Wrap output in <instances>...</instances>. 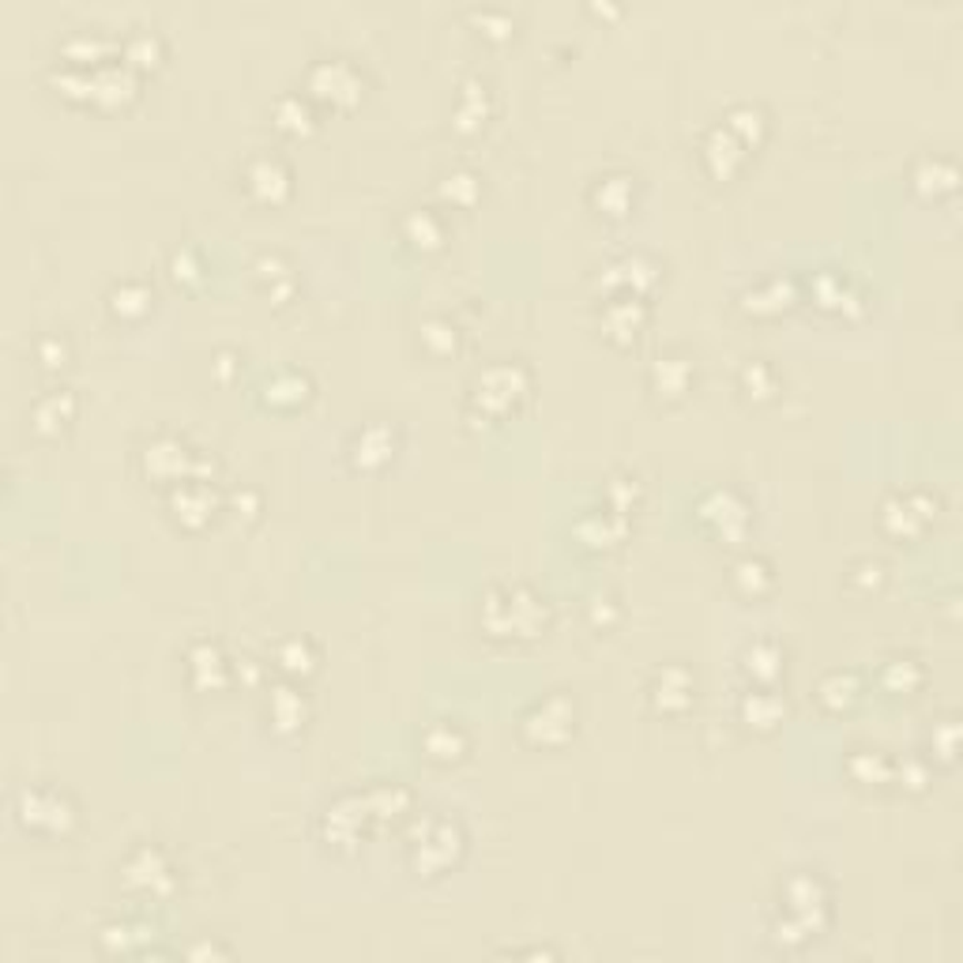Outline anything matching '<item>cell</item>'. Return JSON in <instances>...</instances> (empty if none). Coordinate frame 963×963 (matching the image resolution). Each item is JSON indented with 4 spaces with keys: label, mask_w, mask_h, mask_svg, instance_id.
Masks as SVG:
<instances>
[{
    "label": "cell",
    "mask_w": 963,
    "mask_h": 963,
    "mask_svg": "<svg viewBox=\"0 0 963 963\" xmlns=\"http://www.w3.org/2000/svg\"><path fill=\"white\" fill-rule=\"evenodd\" d=\"M938 516V498L926 490H900L881 504V527L895 539H914Z\"/></svg>",
    "instance_id": "cell-10"
},
{
    "label": "cell",
    "mask_w": 963,
    "mask_h": 963,
    "mask_svg": "<svg viewBox=\"0 0 963 963\" xmlns=\"http://www.w3.org/2000/svg\"><path fill=\"white\" fill-rule=\"evenodd\" d=\"M260 396H264V403L283 407V411L286 407H301L305 399L313 396V380L298 373V369H279V373H272L268 380H264Z\"/></svg>",
    "instance_id": "cell-31"
},
{
    "label": "cell",
    "mask_w": 963,
    "mask_h": 963,
    "mask_svg": "<svg viewBox=\"0 0 963 963\" xmlns=\"http://www.w3.org/2000/svg\"><path fill=\"white\" fill-rule=\"evenodd\" d=\"M215 509H218V493H215L212 482L185 479V482L170 485V512H174V520L181 523V527H188V531L204 527Z\"/></svg>",
    "instance_id": "cell-14"
},
{
    "label": "cell",
    "mask_w": 963,
    "mask_h": 963,
    "mask_svg": "<svg viewBox=\"0 0 963 963\" xmlns=\"http://www.w3.org/2000/svg\"><path fill=\"white\" fill-rule=\"evenodd\" d=\"M234 366H237V358L230 355V350H223V355H218V361H215V369H218V380H230Z\"/></svg>",
    "instance_id": "cell-61"
},
{
    "label": "cell",
    "mask_w": 963,
    "mask_h": 963,
    "mask_svg": "<svg viewBox=\"0 0 963 963\" xmlns=\"http://www.w3.org/2000/svg\"><path fill=\"white\" fill-rule=\"evenodd\" d=\"M50 83L64 94V99L91 102V69H80V64H69V61H57L50 69Z\"/></svg>",
    "instance_id": "cell-49"
},
{
    "label": "cell",
    "mask_w": 963,
    "mask_h": 963,
    "mask_svg": "<svg viewBox=\"0 0 963 963\" xmlns=\"http://www.w3.org/2000/svg\"><path fill=\"white\" fill-rule=\"evenodd\" d=\"M113 57H121V42H113L110 34L94 31V27H80V31L64 34L61 42V61L80 64V69H99Z\"/></svg>",
    "instance_id": "cell-21"
},
{
    "label": "cell",
    "mask_w": 963,
    "mask_h": 963,
    "mask_svg": "<svg viewBox=\"0 0 963 963\" xmlns=\"http://www.w3.org/2000/svg\"><path fill=\"white\" fill-rule=\"evenodd\" d=\"M140 471L147 474V479L170 482V485H177V482H185V479L212 482L215 479V460H212V455L193 452V448L181 441V437L162 433V437H155V441L143 444Z\"/></svg>",
    "instance_id": "cell-4"
},
{
    "label": "cell",
    "mask_w": 963,
    "mask_h": 963,
    "mask_svg": "<svg viewBox=\"0 0 963 963\" xmlns=\"http://www.w3.org/2000/svg\"><path fill=\"white\" fill-rule=\"evenodd\" d=\"M422 749L429 752L433 760H441V765H452V760H460L467 752V734L455 727V723H433V727H426L422 734Z\"/></svg>",
    "instance_id": "cell-35"
},
{
    "label": "cell",
    "mask_w": 963,
    "mask_h": 963,
    "mask_svg": "<svg viewBox=\"0 0 963 963\" xmlns=\"http://www.w3.org/2000/svg\"><path fill=\"white\" fill-rule=\"evenodd\" d=\"M696 369H693V358L685 355H659L652 361V369H647V380H652V392L663 396V399H682L685 392H689Z\"/></svg>",
    "instance_id": "cell-25"
},
{
    "label": "cell",
    "mask_w": 963,
    "mask_h": 963,
    "mask_svg": "<svg viewBox=\"0 0 963 963\" xmlns=\"http://www.w3.org/2000/svg\"><path fill=\"white\" fill-rule=\"evenodd\" d=\"M418 336H422V347L429 350V355H455V347H460V331H455V324L448 317H429L422 320V328H418Z\"/></svg>",
    "instance_id": "cell-51"
},
{
    "label": "cell",
    "mask_w": 963,
    "mask_h": 963,
    "mask_svg": "<svg viewBox=\"0 0 963 963\" xmlns=\"http://www.w3.org/2000/svg\"><path fill=\"white\" fill-rule=\"evenodd\" d=\"M272 117H275V125H279L283 132H294V136H301V132L313 129V106H309V99L298 94V91L279 94V99H275V106H272Z\"/></svg>",
    "instance_id": "cell-43"
},
{
    "label": "cell",
    "mask_w": 963,
    "mask_h": 963,
    "mask_svg": "<svg viewBox=\"0 0 963 963\" xmlns=\"http://www.w3.org/2000/svg\"><path fill=\"white\" fill-rule=\"evenodd\" d=\"M305 88L313 99L331 102V106H355L366 91V75L358 72V64L350 57H317L305 69Z\"/></svg>",
    "instance_id": "cell-6"
},
{
    "label": "cell",
    "mask_w": 963,
    "mask_h": 963,
    "mask_svg": "<svg viewBox=\"0 0 963 963\" xmlns=\"http://www.w3.org/2000/svg\"><path fill=\"white\" fill-rule=\"evenodd\" d=\"M16 817L19 824L34 828V832L64 836L75 824V806L69 802V795L53 787H23L16 790Z\"/></svg>",
    "instance_id": "cell-8"
},
{
    "label": "cell",
    "mask_w": 963,
    "mask_h": 963,
    "mask_svg": "<svg viewBox=\"0 0 963 963\" xmlns=\"http://www.w3.org/2000/svg\"><path fill=\"white\" fill-rule=\"evenodd\" d=\"M290 185H294L290 166L279 155H253L245 162V188L260 204H283L290 196Z\"/></svg>",
    "instance_id": "cell-16"
},
{
    "label": "cell",
    "mask_w": 963,
    "mask_h": 963,
    "mask_svg": "<svg viewBox=\"0 0 963 963\" xmlns=\"http://www.w3.org/2000/svg\"><path fill=\"white\" fill-rule=\"evenodd\" d=\"M783 900H787V919L776 922V941L802 945V941H809L828 922V892L821 877L795 873L783 884Z\"/></svg>",
    "instance_id": "cell-3"
},
{
    "label": "cell",
    "mask_w": 963,
    "mask_h": 963,
    "mask_svg": "<svg viewBox=\"0 0 963 963\" xmlns=\"http://www.w3.org/2000/svg\"><path fill=\"white\" fill-rule=\"evenodd\" d=\"M268 719L279 734L301 730V723L309 719V700H305V693L298 689V685H290V682L272 685L268 689Z\"/></svg>",
    "instance_id": "cell-24"
},
{
    "label": "cell",
    "mask_w": 963,
    "mask_h": 963,
    "mask_svg": "<svg viewBox=\"0 0 963 963\" xmlns=\"http://www.w3.org/2000/svg\"><path fill=\"white\" fill-rule=\"evenodd\" d=\"M723 125H727L734 136H738L741 143L749 147H757L760 140H765V129H768V117L760 106H752V102H738V106L727 110V117H723Z\"/></svg>",
    "instance_id": "cell-40"
},
{
    "label": "cell",
    "mask_w": 963,
    "mask_h": 963,
    "mask_svg": "<svg viewBox=\"0 0 963 963\" xmlns=\"http://www.w3.org/2000/svg\"><path fill=\"white\" fill-rule=\"evenodd\" d=\"M738 711H741V719H746L749 727H757V730H771V727H776V723H783L787 704H783V696H779L776 689H771V685H760V689H752V693L741 696Z\"/></svg>",
    "instance_id": "cell-30"
},
{
    "label": "cell",
    "mask_w": 963,
    "mask_h": 963,
    "mask_svg": "<svg viewBox=\"0 0 963 963\" xmlns=\"http://www.w3.org/2000/svg\"><path fill=\"white\" fill-rule=\"evenodd\" d=\"M911 185L919 188L922 196H945L956 188V166H952V158L922 155L911 170Z\"/></svg>",
    "instance_id": "cell-32"
},
{
    "label": "cell",
    "mask_w": 963,
    "mask_h": 963,
    "mask_svg": "<svg viewBox=\"0 0 963 963\" xmlns=\"http://www.w3.org/2000/svg\"><path fill=\"white\" fill-rule=\"evenodd\" d=\"M361 798H366L373 821L399 817V813H407V806H411V790H407L403 783H377V787L361 790Z\"/></svg>",
    "instance_id": "cell-44"
},
{
    "label": "cell",
    "mask_w": 963,
    "mask_h": 963,
    "mask_svg": "<svg viewBox=\"0 0 963 963\" xmlns=\"http://www.w3.org/2000/svg\"><path fill=\"white\" fill-rule=\"evenodd\" d=\"M741 305H746L749 313H760V317L783 313V309H790V305H795V283L779 279V275H771V279H760L757 286H749V290L741 294Z\"/></svg>",
    "instance_id": "cell-29"
},
{
    "label": "cell",
    "mask_w": 963,
    "mask_h": 963,
    "mask_svg": "<svg viewBox=\"0 0 963 963\" xmlns=\"http://www.w3.org/2000/svg\"><path fill=\"white\" fill-rule=\"evenodd\" d=\"M655 279H659V264L644 253H628L622 260L606 264L603 275H598V290L606 294H644L652 290Z\"/></svg>",
    "instance_id": "cell-13"
},
{
    "label": "cell",
    "mask_w": 963,
    "mask_h": 963,
    "mask_svg": "<svg viewBox=\"0 0 963 963\" xmlns=\"http://www.w3.org/2000/svg\"><path fill=\"white\" fill-rule=\"evenodd\" d=\"M185 670H188V678H193L196 689H204V693L223 689V685L230 682V663H226L223 647H218L215 641H196L193 647H188Z\"/></svg>",
    "instance_id": "cell-22"
},
{
    "label": "cell",
    "mask_w": 963,
    "mask_h": 963,
    "mask_svg": "<svg viewBox=\"0 0 963 963\" xmlns=\"http://www.w3.org/2000/svg\"><path fill=\"white\" fill-rule=\"evenodd\" d=\"M591 204L598 207L603 215H625L628 207H633L636 199V181L628 174H606V177H595V185H591L587 193Z\"/></svg>",
    "instance_id": "cell-28"
},
{
    "label": "cell",
    "mask_w": 963,
    "mask_h": 963,
    "mask_svg": "<svg viewBox=\"0 0 963 963\" xmlns=\"http://www.w3.org/2000/svg\"><path fill=\"white\" fill-rule=\"evenodd\" d=\"M136 91H140V72L132 69L125 57H113V61L91 69V102H99V106H121V102H129Z\"/></svg>",
    "instance_id": "cell-18"
},
{
    "label": "cell",
    "mask_w": 963,
    "mask_h": 963,
    "mask_svg": "<svg viewBox=\"0 0 963 963\" xmlns=\"http://www.w3.org/2000/svg\"><path fill=\"white\" fill-rule=\"evenodd\" d=\"M407 851H411L414 873L441 877V873H448L463 858L467 836H463V828L455 824V821H448V817H426V821L414 828V836H411V843H407Z\"/></svg>",
    "instance_id": "cell-5"
},
{
    "label": "cell",
    "mask_w": 963,
    "mask_h": 963,
    "mask_svg": "<svg viewBox=\"0 0 963 963\" xmlns=\"http://www.w3.org/2000/svg\"><path fill=\"white\" fill-rule=\"evenodd\" d=\"M881 580H884V565H881V561H858V565L851 568V584L862 587V591L881 587Z\"/></svg>",
    "instance_id": "cell-58"
},
{
    "label": "cell",
    "mask_w": 963,
    "mask_h": 963,
    "mask_svg": "<svg viewBox=\"0 0 963 963\" xmlns=\"http://www.w3.org/2000/svg\"><path fill=\"white\" fill-rule=\"evenodd\" d=\"M72 414H75V396L69 392V388H50V392H45V396H38V399H34V407H31V426H34V433H42V437H57L64 426L72 422Z\"/></svg>",
    "instance_id": "cell-27"
},
{
    "label": "cell",
    "mask_w": 963,
    "mask_h": 963,
    "mask_svg": "<svg viewBox=\"0 0 963 963\" xmlns=\"http://www.w3.org/2000/svg\"><path fill=\"white\" fill-rule=\"evenodd\" d=\"M170 272H174V279L181 283H193V279H199V272H204V264H199V256H196V249H177L174 253V260H170Z\"/></svg>",
    "instance_id": "cell-57"
},
{
    "label": "cell",
    "mask_w": 963,
    "mask_h": 963,
    "mask_svg": "<svg viewBox=\"0 0 963 963\" xmlns=\"http://www.w3.org/2000/svg\"><path fill=\"white\" fill-rule=\"evenodd\" d=\"M485 117H490V88L479 75H467L460 83V94H455L452 125L455 132H479Z\"/></svg>",
    "instance_id": "cell-26"
},
{
    "label": "cell",
    "mask_w": 963,
    "mask_h": 963,
    "mask_svg": "<svg viewBox=\"0 0 963 963\" xmlns=\"http://www.w3.org/2000/svg\"><path fill=\"white\" fill-rule=\"evenodd\" d=\"M746 674L757 678L760 685H771L783 674V652H779L776 641H752L746 647Z\"/></svg>",
    "instance_id": "cell-45"
},
{
    "label": "cell",
    "mask_w": 963,
    "mask_h": 963,
    "mask_svg": "<svg viewBox=\"0 0 963 963\" xmlns=\"http://www.w3.org/2000/svg\"><path fill=\"white\" fill-rule=\"evenodd\" d=\"M922 678H926V670H922V663L911 659V655H892V659H884L881 666V685L889 693H914L922 685Z\"/></svg>",
    "instance_id": "cell-47"
},
{
    "label": "cell",
    "mask_w": 963,
    "mask_h": 963,
    "mask_svg": "<svg viewBox=\"0 0 963 963\" xmlns=\"http://www.w3.org/2000/svg\"><path fill=\"white\" fill-rule=\"evenodd\" d=\"M847 771L865 787H881L892 783V757L881 749H854L851 760H847Z\"/></svg>",
    "instance_id": "cell-41"
},
{
    "label": "cell",
    "mask_w": 963,
    "mask_h": 963,
    "mask_svg": "<svg viewBox=\"0 0 963 963\" xmlns=\"http://www.w3.org/2000/svg\"><path fill=\"white\" fill-rule=\"evenodd\" d=\"M813 298L821 309H836V313H854L862 309V294L854 290L851 283L843 279V275L836 272H821L813 279Z\"/></svg>",
    "instance_id": "cell-33"
},
{
    "label": "cell",
    "mask_w": 963,
    "mask_h": 963,
    "mask_svg": "<svg viewBox=\"0 0 963 963\" xmlns=\"http://www.w3.org/2000/svg\"><path fill=\"white\" fill-rule=\"evenodd\" d=\"M700 158L708 166L711 177H730L734 170L746 162V143H741L727 125H711L704 132V143H700Z\"/></svg>",
    "instance_id": "cell-23"
},
{
    "label": "cell",
    "mask_w": 963,
    "mask_h": 963,
    "mask_svg": "<svg viewBox=\"0 0 963 963\" xmlns=\"http://www.w3.org/2000/svg\"><path fill=\"white\" fill-rule=\"evenodd\" d=\"M520 730L531 746H561L576 734V700L568 693H546L523 711Z\"/></svg>",
    "instance_id": "cell-7"
},
{
    "label": "cell",
    "mask_w": 963,
    "mask_h": 963,
    "mask_svg": "<svg viewBox=\"0 0 963 963\" xmlns=\"http://www.w3.org/2000/svg\"><path fill=\"white\" fill-rule=\"evenodd\" d=\"M121 881H125L129 892L151 895V900H162V895L174 892V870H170L166 854L151 843L136 847V851L125 858V865H121Z\"/></svg>",
    "instance_id": "cell-11"
},
{
    "label": "cell",
    "mask_w": 963,
    "mask_h": 963,
    "mask_svg": "<svg viewBox=\"0 0 963 963\" xmlns=\"http://www.w3.org/2000/svg\"><path fill=\"white\" fill-rule=\"evenodd\" d=\"M34 355L45 369H61L64 361H69V342H64L61 336H42L34 342Z\"/></svg>",
    "instance_id": "cell-55"
},
{
    "label": "cell",
    "mask_w": 963,
    "mask_h": 963,
    "mask_svg": "<svg viewBox=\"0 0 963 963\" xmlns=\"http://www.w3.org/2000/svg\"><path fill=\"white\" fill-rule=\"evenodd\" d=\"M647 320V305L641 294H606V305L598 313V324L614 342H628L636 339V331L644 328Z\"/></svg>",
    "instance_id": "cell-20"
},
{
    "label": "cell",
    "mask_w": 963,
    "mask_h": 963,
    "mask_svg": "<svg viewBox=\"0 0 963 963\" xmlns=\"http://www.w3.org/2000/svg\"><path fill=\"white\" fill-rule=\"evenodd\" d=\"M738 388L752 399H771L779 392V377L771 369V361L765 358H749L746 366L738 369Z\"/></svg>",
    "instance_id": "cell-48"
},
{
    "label": "cell",
    "mask_w": 963,
    "mask_h": 963,
    "mask_svg": "<svg viewBox=\"0 0 963 963\" xmlns=\"http://www.w3.org/2000/svg\"><path fill=\"white\" fill-rule=\"evenodd\" d=\"M647 696H652V708L678 715L693 704V674L685 670L682 663H666L652 674V685H647Z\"/></svg>",
    "instance_id": "cell-19"
},
{
    "label": "cell",
    "mask_w": 963,
    "mask_h": 963,
    "mask_svg": "<svg viewBox=\"0 0 963 963\" xmlns=\"http://www.w3.org/2000/svg\"><path fill=\"white\" fill-rule=\"evenodd\" d=\"M628 523H633V512H622L603 501V509H591L576 520V539L587 550H614L628 535Z\"/></svg>",
    "instance_id": "cell-17"
},
{
    "label": "cell",
    "mask_w": 963,
    "mask_h": 963,
    "mask_svg": "<svg viewBox=\"0 0 963 963\" xmlns=\"http://www.w3.org/2000/svg\"><path fill=\"white\" fill-rule=\"evenodd\" d=\"M275 666L283 670V678H305V674L317 670V647L305 636H290L275 647Z\"/></svg>",
    "instance_id": "cell-39"
},
{
    "label": "cell",
    "mask_w": 963,
    "mask_h": 963,
    "mask_svg": "<svg viewBox=\"0 0 963 963\" xmlns=\"http://www.w3.org/2000/svg\"><path fill=\"white\" fill-rule=\"evenodd\" d=\"M730 584L738 587L741 595H749V598L765 595V591L771 587V565H768L765 557H757V553H746V557L734 561Z\"/></svg>",
    "instance_id": "cell-42"
},
{
    "label": "cell",
    "mask_w": 963,
    "mask_h": 963,
    "mask_svg": "<svg viewBox=\"0 0 963 963\" xmlns=\"http://www.w3.org/2000/svg\"><path fill=\"white\" fill-rule=\"evenodd\" d=\"M858 689H862V685H858L854 670H832V674H824L821 685H817V696H821V704L828 711H843L858 700Z\"/></svg>",
    "instance_id": "cell-46"
},
{
    "label": "cell",
    "mask_w": 963,
    "mask_h": 963,
    "mask_svg": "<svg viewBox=\"0 0 963 963\" xmlns=\"http://www.w3.org/2000/svg\"><path fill=\"white\" fill-rule=\"evenodd\" d=\"M636 498H641V482H636V479H628V474H614V479L606 482V493H603V501H606V504H614V509H622V512H633Z\"/></svg>",
    "instance_id": "cell-54"
},
{
    "label": "cell",
    "mask_w": 963,
    "mask_h": 963,
    "mask_svg": "<svg viewBox=\"0 0 963 963\" xmlns=\"http://www.w3.org/2000/svg\"><path fill=\"white\" fill-rule=\"evenodd\" d=\"M437 193H441L444 204H452V207H471L482 193V181L474 177L471 170H452V174L441 177Z\"/></svg>",
    "instance_id": "cell-50"
},
{
    "label": "cell",
    "mask_w": 963,
    "mask_h": 963,
    "mask_svg": "<svg viewBox=\"0 0 963 963\" xmlns=\"http://www.w3.org/2000/svg\"><path fill=\"white\" fill-rule=\"evenodd\" d=\"M230 504L237 509V516H256V512H260V493L249 490V485H242V490L230 493Z\"/></svg>",
    "instance_id": "cell-59"
},
{
    "label": "cell",
    "mask_w": 963,
    "mask_h": 963,
    "mask_svg": "<svg viewBox=\"0 0 963 963\" xmlns=\"http://www.w3.org/2000/svg\"><path fill=\"white\" fill-rule=\"evenodd\" d=\"M550 622V606L535 587L527 584H498L482 595L479 603V625L498 641H531Z\"/></svg>",
    "instance_id": "cell-1"
},
{
    "label": "cell",
    "mask_w": 963,
    "mask_h": 963,
    "mask_svg": "<svg viewBox=\"0 0 963 963\" xmlns=\"http://www.w3.org/2000/svg\"><path fill=\"white\" fill-rule=\"evenodd\" d=\"M467 19H471L485 38H493V42H501V38L512 34V16L504 12V8H471Z\"/></svg>",
    "instance_id": "cell-52"
},
{
    "label": "cell",
    "mask_w": 963,
    "mask_h": 963,
    "mask_svg": "<svg viewBox=\"0 0 963 963\" xmlns=\"http://www.w3.org/2000/svg\"><path fill=\"white\" fill-rule=\"evenodd\" d=\"M956 723L952 719H941V723H933V752H938L941 760H952L956 757Z\"/></svg>",
    "instance_id": "cell-56"
},
{
    "label": "cell",
    "mask_w": 963,
    "mask_h": 963,
    "mask_svg": "<svg viewBox=\"0 0 963 963\" xmlns=\"http://www.w3.org/2000/svg\"><path fill=\"white\" fill-rule=\"evenodd\" d=\"M369 824H373V813H369L366 798L342 795L320 813V839L336 851H355Z\"/></svg>",
    "instance_id": "cell-9"
},
{
    "label": "cell",
    "mask_w": 963,
    "mask_h": 963,
    "mask_svg": "<svg viewBox=\"0 0 963 963\" xmlns=\"http://www.w3.org/2000/svg\"><path fill=\"white\" fill-rule=\"evenodd\" d=\"M696 516H700L715 535L723 539H741L749 527V504L741 501V493L734 490H708L696 501Z\"/></svg>",
    "instance_id": "cell-12"
},
{
    "label": "cell",
    "mask_w": 963,
    "mask_h": 963,
    "mask_svg": "<svg viewBox=\"0 0 963 963\" xmlns=\"http://www.w3.org/2000/svg\"><path fill=\"white\" fill-rule=\"evenodd\" d=\"M399 230H403V237L414 245V249H441V242H444L441 215L429 212V207H414V212H407L403 223H399Z\"/></svg>",
    "instance_id": "cell-34"
},
{
    "label": "cell",
    "mask_w": 963,
    "mask_h": 963,
    "mask_svg": "<svg viewBox=\"0 0 963 963\" xmlns=\"http://www.w3.org/2000/svg\"><path fill=\"white\" fill-rule=\"evenodd\" d=\"M892 783L908 787V790H922L930 783V765L926 757H903V760H892Z\"/></svg>",
    "instance_id": "cell-53"
},
{
    "label": "cell",
    "mask_w": 963,
    "mask_h": 963,
    "mask_svg": "<svg viewBox=\"0 0 963 963\" xmlns=\"http://www.w3.org/2000/svg\"><path fill=\"white\" fill-rule=\"evenodd\" d=\"M531 392V373L523 361H493L474 373L471 396H467V418L474 426L501 422L504 414H512Z\"/></svg>",
    "instance_id": "cell-2"
},
{
    "label": "cell",
    "mask_w": 963,
    "mask_h": 963,
    "mask_svg": "<svg viewBox=\"0 0 963 963\" xmlns=\"http://www.w3.org/2000/svg\"><path fill=\"white\" fill-rule=\"evenodd\" d=\"M162 53H166V45H162L158 31H151V27H132V31L121 38V57H125L136 72L158 64Z\"/></svg>",
    "instance_id": "cell-37"
},
{
    "label": "cell",
    "mask_w": 963,
    "mask_h": 963,
    "mask_svg": "<svg viewBox=\"0 0 963 963\" xmlns=\"http://www.w3.org/2000/svg\"><path fill=\"white\" fill-rule=\"evenodd\" d=\"M253 272H256V283L264 286V294H268L272 301H286L294 294V272L283 256L264 253L260 260L253 264Z\"/></svg>",
    "instance_id": "cell-38"
},
{
    "label": "cell",
    "mask_w": 963,
    "mask_h": 963,
    "mask_svg": "<svg viewBox=\"0 0 963 963\" xmlns=\"http://www.w3.org/2000/svg\"><path fill=\"white\" fill-rule=\"evenodd\" d=\"M106 305H110L113 317H121V320H140L143 313L151 309V290H147V286H143L140 279H121V283H113V286H110Z\"/></svg>",
    "instance_id": "cell-36"
},
{
    "label": "cell",
    "mask_w": 963,
    "mask_h": 963,
    "mask_svg": "<svg viewBox=\"0 0 963 963\" xmlns=\"http://www.w3.org/2000/svg\"><path fill=\"white\" fill-rule=\"evenodd\" d=\"M396 444H399V437H396L392 426L369 422L347 441V460H350V467H358V471H380L385 463H392Z\"/></svg>",
    "instance_id": "cell-15"
},
{
    "label": "cell",
    "mask_w": 963,
    "mask_h": 963,
    "mask_svg": "<svg viewBox=\"0 0 963 963\" xmlns=\"http://www.w3.org/2000/svg\"><path fill=\"white\" fill-rule=\"evenodd\" d=\"M603 617H609V622H614L617 617V606L609 603V598H595V603H591V622H603Z\"/></svg>",
    "instance_id": "cell-60"
}]
</instances>
